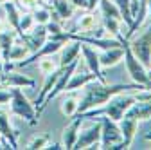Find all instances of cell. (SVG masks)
I'll return each instance as SVG.
<instances>
[{
	"mask_svg": "<svg viewBox=\"0 0 151 150\" xmlns=\"http://www.w3.org/2000/svg\"><path fill=\"white\" fill-rule=\"evenodd\" d=\"M36 82L32 78H27L25 74H16V72H0V87L4 89H13V87H34Z\"/></svg>",
	"mask_w": 151,
	"mask_h": 150,
	"instance_id": "obj_12",
	"label": "cell"
},
{
	"mask_svg": "<svg viewBox=\"0 0 151 150\" xmlns=\"http://www.w3.org/2000/svg\"><path fill=\"white\" fill-rule=\"evenodd\" d=\"M147 78H149V82H151V67L147 69Z\"/></svg>",
	"mask_w": 151,
	"mask_h": 150,
	"instance_id": "obj_39",
	"label": "cell"
},
{
	"mask_svg": "<svg viewBox=\"0 0 151 150\" xmlns=\"http://www.w3.org/2000/svg\"><path fill=\"white\" fill-rule=\"evenodd\" d=\"M32 16H34V22L42 24V25H45L47 22L52 20V15H50L49 7H43V6H36L34 11H32Z\"/></svg>",
	"mask_w": 151,
	"mask_h": 150,
	"instance_id": "obj_25",
	"label": "cell"
},
{
	"mask_svg": "<svg viewBox=\"0 0 151 150\" xmlns=\"http://www.w3.org/2000/svg\"><path fill=\"white\" fill-rule=\"evenodd\" d=\"M117 123H119L121 134H122V141H124V145L129 148V146H131V143H133V139H135L137 130H139V121H137V119H133V118L124 116V118H122V119H119Z\"/></svg>",
	"mask_w": 151,
	"mask_h": 150,
	"instance_id": "obj_14",
	"label": "cell"
},
{
	"mask_svg": "<svg viewBox=\"0 0 151 150\" xmlns=\"http://www.w3.org/2000/svg\"><path fill=\"white\" fill-rule=\"evenodd\" d=\"M0 31H4V22L0 20Z\"/></svg>",
	"mask_w": 151,
	"mask_h": 150,
	"instance_id": "obj_40",
	"label": "cell"
},
{
	"mask_svg": "<svg viewBox=\"0 0 151 150\" xmlns=\"http://www.w3.org/2000/svg\"><path fill=\"white\" fill-rule=\"evenodd\" d=\"M79 51H81V44L78 40H67L60 49V58H58L60 67H67L74 60H79Z\"/></svg>",
	"mask_w": 151,
	"mask_h": 150,
	"instance_id": "obj_13",
	"label": "cell"
},
{
	"mask_svg": "<svg viewBox=\"0 0 151 150\" xmlns=\"http://www.w3.org/2000/svg\"><path fill=\"white\" fill-rule=\"evenodd\" d=\"M92 80H97V76L93 74L92 71H81V72H72V76L65 87V92H74V90H78V89H83L88 82Z\"/></svg>",
	"mask_w": 151,
	"mask_h": 150,
	"instance_id": "obj_16",
	"label": "cell"
},
{
	"mask_svg": "<svg viewBox=\"0 0 151 150\" xmlns=\"http://www.w3.org/2000/svg\"><path fill=\"white\" fill-rule=\"evenodd\" d=\"M18 2H20V6L29 7V9H34L36 6H40V0H18Z\"/></svg>",
	"mask_w": 151,
	"mask_h": 150,
	"instance_id": "obj_33",
	"label": "cell"
},
{
	"mask_svg": "<svg viewBox=\"0 0 151 150\" xmlns=\"http://www.w3.org/2000/svg\"><path fill=\"white\" fill-rule=\"evenodd\" d=\"M79 44H81V42H79ZM79 52L83 54V58H85V63H86L88 71H92L93 74H96L99 82L106 83V78H104L103 69H101V63H99V52H97L96 49H92L88 44H81V51H79Z\"/></svg>",
	"mask_w": 151,
	"mask_h": 150,
	"instance_id": "obj_10",
	"label": "cell"
},
{
	"mask_svg": "<svg viewBox=\"0 0 151 150\" xmlns=\"http://www.w3.org/2000/svg\"><path fill=\"white\" fill-rule=\"evenodd\" d=\"M11 90V112L14 116L25 119L29 125H36L38 123V116H36V108L32 105V101H29V98L22 92L20 87H13Z\"/></svg>",
	"mask_w": 151,
	"mask_h": 150,
	"instance_id": "obj_4",
	"label": "cell"
},
{
	"mask_svg": "<svg viewBox=\"0 0 151 150\" xmlns=\"http://www.w3.org/2000/svg\"><path fill=\"white\" fill-rule=\"evenodd\" d=\"M99 9H101V15L103 16L119 18V20H121V13H119V9H117V6H115L113 0H99Z\"/></svg>",
	"mask_w": 151,
	"mask_h": 150,
	"instance_id": "obj_24",
	"label": "cell"
},
{
	"mask_svg": "<svg viewBox=\"0 0 151 150\" xmlns=\"http://www.w3.org/2000/svg\"><path fill=\"white\" fill-rule=\"evenodd\" d=\"M140 89H147L142 87L139 83H103L99 80H92L83 87V94L78 100V112L81 114L85 110H90L93 107H99L103 103H106L111 96L119 94V92H126V90H140Z\"/></svg>",
	"mask_w": 151,
	"mask_h": 150,
	"instance_id": "obj_1",
	"label": "cell"
},
{
	"mask_svg": "<svg viewBox=\"0 0 151 150\" xmlns=\"http://www.w3.org/2000/svg\"><path fill=\"white\" fill-rule=\"evenodd\" d=\"M101 139V121H92L85 128L79 127L78 139L74 143V148H97Z\"/></svg>",
	"mask_w": 151,
	"mask_h": 150,
	"instance_id": "obj_8",
	"label": "cell"
},
{
	"mask_svg": "<svg viewBox=\"0 0 151 150\" xmlns=\"http://www.w3.org/2000/svg\"><path fill=\"white\" fill-rule=\"evenodd\" d=\"M72 121L65 127L63 130V148H74V143L78 139V134H79V127L83 123V118L81 116H72L70 118Z\"/></svg>",
	"mask_w": 151,
	"mask_h": 150,
	"instance_id": "obj_15",
	"label": "cell"
},
{
	"mask_svg": "<svg viewBox=\"0 0 151 150\" xmlns=\"http://www.w3.org/2000/svg\"><path fill=\"white\" fill-rule=\"evenodd\" d=\"M24 44L31 49V52L38 51L47 40H49V34H47V27L42 25V24H34V27L24 34Z\"/></svg>",
	"mask_w": 151,
	"mask_h": 150,
	"instance_id": "obj_11",
	"label": "cell"
},
{
	"mask_svg": "<svg viewBox=\"0 0 151 150\" xmlns=\"http://www.w3.org/2000/svg\"><path fill=\"white\" fill-rule=\"evenodd\" d=\"M14 44V33L13 31H0V47H2V60L7 62V54H9V49L13 47Z\"/></svg>",
	"mask_w": 151,
	"mask_h": 150,
	"instance_id": "obj_22",
	"label": "cell"
},
{
	"mask_svg": "<svg viewBox=\"0 0 151 150\" xmlns=\"http://www.w3.org/2000/svg\"><path fill=\"white\" fill-rule=\"evenodd\" d=\"M121 20L119 18H110V16H103V27L104 31H108L111 36H117L121 33Z\"/></svg>",
	"mask_w": 151,
	"mask_h": 150,
	"instance_id": "obj_26",
	"label": "cell"
},
{
	"mask_svg": "<svg viewBox=\"0 0 151 150\" xmlns=\"http://www.w3.org/2000/svg\"><path fill=\"white\" fill-rule=\"evenodd\" d=\"M0 58H2V47H0Z\"/></svg>",
	"mask_w": 151,
	"mask_h": 150,
	"instance_id": "obj_41",
	"label": "cell"
},
{
	"mask_svg": "<svg viewBox=\"0 0 151 150\" xmlns=\"http://www.w3.org/2000/svg\"><path fill=\"white\" fill-rule=\"evenodd\" d=\"M70 4L74 7H79V9H86L88 7V0H70Z\"/></svg>",
	"mask_w": 151,
	"mask_h": 150,
	"instance_id": "obj_34",
	"label": "cell"
},
{
	"mask_svg": "<svg viewBox=\"0 0 151 150\" xmlns=\"http://www.w3.org/2000/svg\"><path fill=\"white\" fill-rule=\"evenodd\" d=\"M101 22L93 11H88L81 16H72L67 20V27H63L68 33H79V34H96Z\"/></svg>",
	"mask_w": 151,
	"mask_h": 150,
	"instance_id": "obj_5",
	"label": "cell"
},
{
	"mask_svg": "<svg viewBox=\"0 0 151 150\" xmlns=\"http://www.w3.org/2000/svg\"><path fill=\"white\" fill-rule=\"evenodd\" d=\"M135 103V96H124V92H119V94L111 96L106 103L99 105V107H93L90 110H85L81 114H76V116H81L83 119H88V118H99V116H108L110 119L113 121H119L124 118L126 110Z\"/></svg>",
	"mask_w": 151,
	"mask_h": 150,
	"instance_id": "obj_2",
	"label": "cell"
},
{
	"mask_svg": "<svg viewBox=\"0 0 151 150\" xmlns=\"http://www.w3.org/2000/svg\"><path fill=\"white\" fill-rule=\"evenodd\" d=\"M124 56V49L122 47H111V49H103V52L99 54V63L101 69H108L117 65Z\"/></svg>",
	"mask_w": 151,
	"mask_h": 150,
	"instance_id": "obj_18",
	"label": "cell"
},
{
	"mask_svg": "<svg viewBox=\"0 0 151 150\" xmlns=\"http://www.w3.org/2000/svg\"><path fill=\"white\" fill-rule=\"evenodd\" d=\"M31 54V49L27 45H14L9 49V54H7V62H20V60H25L27 56Z\"/></svg>",
	"mask_w": 151,
	"mask_h": 150,
	"instance_id": "obj_23",
	"label": "cell"
},
{
	"mask_svg": "<svg viewBox=\"0 0 151 150\" xmlns=\"http://www.w3.org/2000/svg\"><path fill=\"white\" fill-rule=\"evenodd\" d=\"M76 67H78V60H74V62H72V63H68L67 67H61L60 76H58V80H56L54 87L49 90V94L45 96V100H43V103H42L40 112H43V110H45V107H47L54 98H58L60 94H63V92H65V87H67V83H68V80H70V76H72V72L76 71Z\"/></svg>",
	"mask_w": 151,
	"mask_h": 150,
	"instance_id": "obj_9",
	"label": "cell"
},
{
	"mask_svg": "<svg viewBox=\"0 0 151 150\" xmlns=\"http://www.w3.org/2000/svg\"><path fill=\"white\" fill-rule=\"evenodd\" d=\"M34 16H32V13H24V15H20V38H24V34L25 33H29L32 27H34Z\"/></svg>",
	"mask_w": 151,
	"mask_h": 150,
	"instance_id": "obj_27",
	"label": "cell"
},
{
	"mask_svg": "<svg viewBox=\"0 0 151 150\" xmlns=\"http://www.w3.org/2000/svg\"><path fill=\"white\" fill-rule=\"evenodd\" d=\"M144 139H147V141H151V132H147V134L144 136Z\"/></svg>",
	"mask_w": 151,
	"mask_h": 150,
	"instance_id": "obj_38",
	"label": "cell"
},
{
	"mask_svg": "<svg viewBox=\"0 0 151 150\" xmlns=\"http://www.w3.org/2000/svg\"><path fill=\"white\" fill-rule=\"evenodd\" d=\"M97 6H99V0H88V7H86V11H96Z\"/></svg>",
	"mask_w": 151,
	"mask_h": 150,
	"instance_id": "obj_35",
	"label": "cell"
},
{
	"mask_svg": "<svg viewBox=\"0 0 151 150\" xmlns=\"http://www.w3.org/2000/svg\"><path fill=\"white\" fill-rule=\"evenodd\" d=\"M11 100V90H4V87H0V105H7Z\"/></svg>",
	"mask_w": 151,
	"mask_h": 150,
	"instance_id": "obj_32",
	"label": "cell"
},
{
	"mask_svg": "<svg viewBox=\"0 0 151 150\" xmlns=\"http://www.w3.org/2000/svg\"><path fill=\"white\" fill-rule=\"evenodd\" d=\"M146 4H147V18L151 20V0H146Z\"/></svg>",
	"mask_w": 151,
	"mask_h": 150,
	"instance_id": "obj_37",
	"label": "cell"
},
{
	"mask_svg": "<svg viewBox=\"0 0 151 150\" xmlns=\"http://www.w3.org/2000/svg\"><path fill=\"white\" fill-rule=\"evenodd\" d=\"M4 9H6V15H7V24L9 27L16 33V34H20V11H18V6L14 4V0H7V2L2 4Z\"/></svg>",
	"mask_w": 151,
	"mask_h": 150,
	"instance_id": "obj_20",
	"label": "cell"
},
{
	"mask_svg": "<svg viewBox=\"0 0 151 150\" xmlns=\"http://www.w3.org/2000/svg\"><path fill=\"white\" fill-rule=\"evenodd\" d=\"M128 44H129V49L133 51V54L139 58V62L146 69H149L151 67V24L147 25L144 34L137 36L135 40H131Z\"/></svg>",
	"mask_w": 151,
	"mask_h": 150,
	"instance_id": "obj_6",
	"label": "cell"
},
{
	"mask_svg": "<svg viewBox=\"0 0 151 150\" xmlns=\"http://www.w3.org/2000/svg\"><path fill=\"white\" fill-rule=\"evenodd\" d=\"M115 38L121 42V47L124 49L122 60H124V63H126V71H128V76L131 78V82L149 89V87H151V82H149V78H147V69L139 62V58L133 54V51L129 49L128 38H124V34H122V33H119Z\"/></svg>",
	"mask_w": 151,
	"mask_h": 150,
	"instance_id": "obj_3",
	"label": "cell"
},
{
	"mask_svg": "<svg viewBox=\"0 0 151 150\" xmlns=\"http://www.w3.org/2000/svg\"><path fill=\"white\" fill-rule=\"evenodd\" d=\"M0 136L6 138L11 145V148H18V139H16V130L11 125L9 114L6 110H0Z\"/></svg>",
	"mask_w": 151,
	"mask_h": 150,
	"instance_id": "obj_17",
	"label": "cell"
},
{
	"mask_svg": "<svg viewBox=\"0 0 151 150\" xmlns=\"http://www.w3.org/2000/svg\"><path fill=\"white\" fill-rule=\"evenodd\" d=\"M61 112H63L67 118L76 116V112H78V100H76V98H67V100H63V103H61Z\"/></svg>",
	"mask_w": 151,
	"mask_h": 150,
	"instance_id": "obj_28",
	"label": "cell"
},
{
	"mask_svg": "<svg viewBox=\"0 0 151 150\" xmlns=\"http://www.w3.org/2000/svg\"><path fill=\"white\" fill-rule=\"evenodd\" d=\"M124 116L133 118V119H137V121H147V119H151V103L137 101V100H135V103L126 110Z\"/></svg>",
	"mask_w": 151,
	"mask_h": 150,
	"instance_id": "obj_19",
	"label": "cell"
},
{
	"mask_svg": "<svg viewBox=\"0 0 151 150\" xmlns=\"http://www.w3.org/2000/svg\"><path fill=\"white\" fill-rule=\"evenodd\" d=\"M122 141V134H121V128L119 123L110 119L108 116L101 118V139H99V148L110 150L111 145H115Z\"/></svg>",
	"mask_w": 151,
	"mask_h": 150,
	"instance_id": "obj_7",
	"label": "cell"
},
{
	"mask_svg": "<svg viewBox=\"0 0 151 150\" xmlns=\"http://www.w3.org/2000/svg\"><path fill=\"white\" fill-rule=\"evenodd\" d=\"M45 148H49V150H60V148H63V145L61 143H54V145H47Z\"/></svg>",
	"mask_w": 151,
	"mask_h": 150,
	"instance_id": "obj_36",
	"label": "cell"
},
{
	"mask_svg": "<svg viewBox=\"0 0 151 150\" xmlns=\"http://www.w3.org/2000/svg\"><path fill=\"white\" fill-rule=\"evenodd\" d=\"M40 63H38V67H40V71L43 72V74H49V72H52V71H56L58 69V60H52V54L50 56H45V60L42 58V60H38Z\"/></svg>",
	"mask_w": 151,
	"mask_h": 150,
	"instance_id": "obj_29",
	"label": "cell"
},
{
	"mask_svg": "<svg viewBox=\"0 0 151 150\" xmlns=\"http://www.w3.org/2000/svg\"><path fill=\"white\" fill-rule=\"evenodd\" d=\"M135 100L137 101H146V103H151V90L149 89H142L135 94Z\"/></svg>",
	"mask_w": 151,
	"mask_h": 150,
	"instance_id": "obj_31",
	"label": "cell"
},
{
	"mask_svg": "<svg viewBox=\"0 0 151 150\" xmlns=\"http://www.w3.org/2000/svg\"><path fill=\"white\" fill-rule=\"evenodd\" d=\"M4 2H7V0H0V4H4Z\"/></svg>",
	"mask_w": 151,
	"mask_h": 150,
	"instance_id": "obj_42",
	"label": "cell"
},
{
	"mask_svg": "<svg viewBox=\"0 0 151 150\" xmlns=\"http://www.w3.org/2000/svg\"><path fill=\"white\" fill-rule=\"evenodd\" d=\"M47 145H49V136H36V138H32V139L27 143L25 148H29V150H38V148H45Z\"/></svg>",
	"mask_w": 151,
	"mask_h": 150,
	"instance_id": "obj_30",
	"label": "cell"
},
{
	"mask_svg": "<svg viewBox=\"0 0 151 150\" xmlns=\"http://www.w3.org/2000/svg\"><path fill=\"white\" fill-rule=\"evenodd\" d=\"M50 4L54 7L56 16H60L63 22L74 16V6L70 4V0H50Z\"/></svg>",
	"mask_w": 151,
	"mask_h": 150,
	"instance_id": "obj_21",
	"label": "cell"
}]
</instances>
